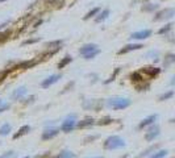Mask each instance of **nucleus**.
Returning a JSON list of instances; mask_svg holds the SVG:
<instances>
[{"label":"nucleus","instance_id":"36","mask_svg":"<svg viewBox=\"0 0 175 158\" xmlns=\"http://www.w3.org/2000/svg\"><path fill=\"white\" fill-rule=\"evenodd\" d=\"M170 83H171V84H173V86H175V77H174L173 79H171V82H170Z\"/></svg>","mask_w":175,"mask_h":158},{"label":"nucleus","instance_id":"29","mask_svg":"<svg viewBox=\"0 0 175 158\" xmlns=\"http://www.w3.org/2000/svg\"><path fill=\"white\" fill-rule=\"evenodd\" d=\"M111 123H112V118H111V117H105V118H101L97 124H99V125H107V124H111Z\"/></svg>","mask_w":175,"mask_h":158},{"label":"nucleus","instance_id":"26","mask_svg":"<svg viewBox=\"0 0 175 158\" xmlns=\"http://www.w3.org/2000/svg\"><path fill=\"white\" fill-rule=\"evenodd\" d=\"M130 79L133 82H141V80H142V77H141L140 72H133V74L130 75Z\"/></svg>","mask_w":175,"mask_h":158},{"label":"nucleus","instance_id":"10","mask_svg":"<svg viewBox=\"0 0 175 158\" xmlns=\"http://www.w3.org/2000/svg\"><path fill=\"white\" fill-rule=\"evenodd\" d=\"M157 115H152V116H149V117H146V118H144L142 121L140 123V125H138V128L140 129H142V128H145V127H147V125H152L153 123L157 120Z\"/></svg>","mask_w":175,"mask_h":158},{"label":"nucleus","instance_id":"9","mask_svg":"<svg viewBox=\"0 0 175 158\" xmlns=\"http://www.w3.org/2000/svg\"><path fill=\"white\" fill-rule=\"evenodd\" d=\"M142 48H144L142 44H129V45H125L122 49H120L119 54H125V53H129V51H133V50H140Z\"/></svg>","mask_w":175,"mask_h":158},{"label":"nucleus","instance_id":"11","mask_svg":"<svg viewBox=\"0 0 175 158\" xmlns=\"http://www.w3.org/2000/svg\"><path fill=\"white\" fill-rule=\"evenodd\" d=\"M141 72H145V74H147L149 77H155V75H158L159 72H161V69L158 67H144L142 70H141Z\"/></svg>","mask_w":175,"mask_h":158},{"label":"nucleus","instance_id":"37","mask_svg":"<svg viewBox=\"0 0 175 158\" xmlns=\"http://www.w3.org/2000/svg\"><path fill=\"white\" fill-rule=\"evenodd\" d=\"M171 121V123H175V118H173V120H170Z\"/></svg>","mask_w":175,"mask_h":158},{"label":"nucleus","instance_id":"21","mask_svg":"<svg viewBox=\"0 0 175 158\" xmlns=\"http://www.w3.org/2000/svg\"><path fill=\"white\" fill-rule=\"evenodd\" d=\"M11 125H9V124H4V125L1 127V128H0V135L1 136H7L9 132H11Z\"/></svg>","mask_w":175,"mask_h":158},{"label":"nucleus","instance_id":"22","mask_svg":"<svg viewBox=\"0 0 175 158\" xmlns=\"http://www.w3.org/2000/svg\"><path fill=\"white\" fill-rule=\"evenodd\" d=\"M167 153H168L167 150H159V151H157V153L153 154L150 158H165L166 156H167Z\"/></svg>","mask_w":175,"mask_h":158},{"label":"nucleus","instance_id":"14","mask_svg":"<svg viewBox=\"0 0 175 158\" xmlns=\"http://www.w3.org/2000/svg\"><path fill=\"white\" fill-rule=\"evenodd\" d=\"M108 16H109V10L107 8V10L101 11L100 13H97V17L95 19V21H96V23H101V21H104V20L108 19Z\"/></svg>","mask_w":175,"mask_h":158},{"label":"nucleus","instance_id":"2","mask_svg":"<svg viewBox=\"0 0 175 158\" xmlns=\"http://www.w3.org/2000/svg\"><path fill=\"white\" fill-rule=\"evenodd\" d=\"M104 149H108V150H115V149H120L125 146V141L119 136H111L104 141Z\"/></svg>","mask_w":175,"mask_h":158},{"label":"nucleus","instance_id":"31","mask_svg":"<svg viewBox=\"0 0 175 158\" xmlns=\"http://www.w3.org/2000/svg\"><path fill=\"white\" fill-rule=\"evenodd\" d=\"M120 71V69H116V71L115 72H113V75H112V77H111L109 79H108V80H105V83H111V82H112V80H115V78H116V75H117V72Z\"/></svg>","mask_w":175,"mask_h":158},{"label":"nucleus","instance_id":"19","mask_svg":"<svg viewBox=\"0 0 175 158\" xmlns=\"http://www.w3.org/2000/svg\"><path fill=\"white\" fill-rule=\"evenodd\" d=\"M71 61H72V58H71V57H70V56H66V57H64V58H63L62 61H61L59 63H58V69H63L64 66H67L70 62H71Z\"/></svg>","mask_w":175,"mask_h":158},{"label":"nucleus","instance_id":"34","mask_svg":"<svg viewBox=\"0 0 175 158\" xmlns=\"http://www.w3.org/2000/svg\"><path fill=\"white\" fill-rule=\"evenodd\" d=\"M38 40H28V41L24 42V45H28V44H33V42H37Z\"/></svg>","mask_w":175,"mask_h":158},{"label":"nucleus","instance_id":"24","mask_svg":"<svg viewBox=\"0 0 175 158\" xmlns=\"http://www.w3.org/2000/svg\"><path fill=\"white\" fill-rule=\"evenodd\" d=\"M157 8H158V4H146V7H142V11L152 12V11H155Z\"/></svg>","mask_w":175,"mask_h":158},{"label":"nucleus","instance_id":"6","mask_svg":"<svg viewBox=\"0 0 175 158\" xmlns=\"http://www.w3.org/2000/svg\"><path fill=\"white\" fill-rule=\"evenodd\" d=\"M159 136V127L158 125H153L147 129L146 135H145V140L146 141H153L155 137Z\"/></svg>","mask_w":175,"mask_h":158},{"label":"nucleus","instance_id":"8","mask_svg":"<svg viewBox=\"0 0 175 158\" xmlns=\"http://www.w3.org/2000/svg\"><path fill=\"white\" fill-rule=\"evenodd\" d=\"M152 36V30L150 29H145V30H140V32H134L130 34L132 40H145L147 37Z\"/></svg>","mask_w":175,"mask_h":158},{"label":"nucleus","instance_id":"41","mask_svg":"<svg viewBox=\"0 0 175 158\" xmlns=\"http://www.w3.org/2000/svg\"><path fill=\"white\" fill-rule=\"evenodd\" d=\"M0 104H1V100H0Z\"/></svg>","mask_w":175,"mask_h":158},{"label":"nucleus","instance_id":"12","mask_svg":"<svg viewBox=\"0 0 175 158\" xmlns=\"http://www.w3.org/2000/svg\"><path fill=\"white\" fill-rule=\"evenodd\" d=\"M58 129H55V128H53V129H46L44 133H42V140H50V138H53V137H55V136L58 135Z\"/></svg>","mask_w":175,"mask_h":158},{"label":"nucleus","instance_id":"27","mask_svg":"<svg viewBox=\"0 0 175 158\" xmlns=\"http://www.w3.org/2000/svg\"><path fill=\"white\" fill-rule=\"evenodd\" d=\"M171 26H173V24H167V25H165L163 28H161L158 30L159 34H163V33H167L168 30H171Z\"/></svg>","mask_w":175,"mask_h":158},{"label":"nucleus","instance_id":"18","mask_svg":"<svg viewBox=\"0 0 175 158\" xmlns=\"http://www.w3.org/2000/svg\"><path fill=\"white\" fill-rule=\"evenodd\" d=\"M99 11H100V8L99 7H95V8H92V10L88 12L87 15L84 16V20H88V19H91V17H94V16H97V13H99Z\"/></svg>","mask_w":175,"mask_h":158},{"label":"nucleus","instance_id":"25","mask_svg":"<svg viewBox=\"0 0 175 158\" xmlns=\"http://www.w3.org/2000/svg\"><path fill=\"white\" fill-rule=\"evenodd\" d=\"M173 95H174V91H168V92H165L163 95H161V96H159V100H161V102H163V100L170 99Z\"/></svg>","mask_w":175,"mask_h":158},{"label":"nucleus","instance_id":"4","mask_svg":"<svg viewBox=\"0 0 175 158\" xmlns=\"http://www.w3.org/2000/svg\"><path fill=\"white\" fill-rule=\"evenodd\" d=\"M175 15V8H166V10L159 11L158 13L155 15L154 21H163V20H168L171 17H174Z\"/></svg>","mask_w":175,"mask_h":158},{"label":"nucleus","instance_id":"15","mask_svg":"<svg viewBox=\"0 0 175 158\" xmlns=\"http://www.w3.org/2000/svg\"><path fill=\"white\" fill-rule=\"evenodd\" d=\"M29 130H30V127H29V125H24V127H21V128L18 129V132H17V133H15L13 138H18V137H21V136L26 135V133L29 132Z\"/></svg>","mask_w":175,"mask_h":158},{"label":"nucleus","instance_id":"1","mask_svg":"<svg viewBox=\"0 0 175 158\" xmlns=\"http://www.w3.org/2000/svg\"><path fill=\"white\" fill-rule=\"evenodd\" d=\"M79 53L82 54L84 59H94L97 54H100V49L95 44H86L79 49Z\"/></svg>","mask_w":175,"mask_h":158},{"label":"nucleus","instance_id":"42","mask_svg":"<svg viewBox=\"0 0 175 158\" xmlns=\"http://www.w3.org/2000/svg\"><path fill=\"white\" fill-rule=\"evenodd\" d=\"M174 158H175V157H174Z\"/></svg>","mask_w":175,"mask_h":158},{"label":"nucleus","instance_id":"32","mask_svg":"<svg viewBox=\"0 0 175 158\" xmlns=\"http://www.w3.org/2000/svg\"><path fill=\"white\" fill-rule=\"evenodd\" d=\"M149 89V84H142V86H137V90L138 91H145Z\"/></svg>","mask_w":175,"mask_h":158},{"label":"nucleus","instance_id":"40","mask_svg":"<svg viewBox=\"0 0 175 158\" xmlns=\"http://www.w3.org/2000/svg\"><path fill=\"white\" fill-rule=\"evenodd\" d=\"M24 158H29V157H24Z\"/></svg>","mask_w":175,"mask_h":158},{"label":"nucleus","instance_id":"33","mask_svg":"<svg viewBox=\"0 0 175 158\" xmlns=\"http://www.w3.org/2000/svg\"><path fill=\"white\" fill-rule=\"evenodd\" d=\"M62 44V41H57V42H50V44H48V46H55V45H61Z\"/></svg>","mask_w":175,"mask_h":158},{"label":"nucleus","instance_id":"23","mask_svg":"<svg viewBox=\"0 0 175 158\" xmlns=\"http://www.w3.org/2000/svg\"><path fill=\"white\" fill-rule=\"evenodd\" d=\"M36 63L34 62H23V63H20V65H17L16 67L17 69H29V67H32V66H34Z\"/></svg>","mask_w":175,"mask_h":158},{"label":"nucleus","instance_id":"5","mask_svg":"<svg viewBox=\"0 0 175 158\" xmlns=\"http://www.w3.org/2000/svg\"><path fill=\"white\" fill-rule=\"evenodd\" d=\"M75 115L74 116H70V117H67L66 120L62 123V127H61V129H62V132H66V133H69V132H71V130L75 128Z\"/></svg>","mask_w":175,"mask_h":158},{"label":"nucleus","instance_id":"35","mask_svg":"<svg viewBox=\"0 0 175 158\" xmlns=\"http://www.w3.org/2000/svg\"><path fill=\"white\" fill-rule=\"evenodd\" d=\"M8 108V104H5V105H3V107H0V112H3L4 109H7Z\"/></svg>","mask_w":175,"mask_h":158},{"label":"nucleus","instance_id":"16","mask_svg":"<svg viewBox=\"0 0 175 158\" xmlns=\"http://www.w3.org/2000/svg\"><path fill=\"white\" fill-rule=\"evenodd\" d=\"M94 124H95L94 118H86V120L78 123V127H79V128H86V127H91V125H94Z\"/></svg>","mask_w":175,"mask_h":158},{"label":"nucleus","instance_id":"13","mask_svg":"<svg viewBox=\"0 0 175 158\" xmlns=\"http://www.w3.org/2000/svg\"><path fill=\"white\" fill-rule=\"evenodd\" d=\"M25 94H26V87H20V89L13 91V94H12V99H15V100L21 99Z\"/></svg>","mask_w":175,"mask_h":158},{"label":"nucleus","instance_id":"17","mask_svg":"<svg viewBox=\"0 0 175 158\" xmlns=\"http://www.w3.org/2000/svg\"><path fill=\"white\" fill-rule=\"evenodd\" d=\"M55 158H76V156L69 150H63V151H61Z\"/></svg>","mask_w":175,"mask_h":158},{"label":"nucleus","instance_id":"20","mask_svg":"<svg viewBox=\"0 0 175 158\" xmlns=\"http://www.w3.org/2000/svg\"><path fill=\"white\" fill-rule=\"evenodd\" d=\"M174 62H175V54H167V56H166L165 62H163V65L165 66H170L171 63H174Z\"/></svg>","mask_w":175,"mask_h":158},{"label":"nucleus","instance_id":"39","mask_svg":"<svg viewBox=\"0 0 175 158\" xmlns=\"http://www.w3.org/2000/svg\"><path fill=\"white\" fill-rule=\"evenodd\" d=\"M92 158H103V157H92Z\"/></svg>","mask_w":175,"mask_h":158},{"label":"nucleus","instance_id":"28","mask_svg":"<svg viewBox=\"0 0 175 158\" xmlns=\"http://www.w3.org/2000/svg\"><path fill=\"white\" fill-rule=\"evenodd\" d=\"M16 157V153L15 151H7V153H3L0 158H15Z\"/></svg>","mask_w":175,"mask_h":158},{"label":"nucleus","instance_id":"7","mask_svg":"<svg viewBox=\"0 0 175 158\" xmlns=\"http://www.w3.org/2000/svg\"><path fill=\"white\" fill-rule=\"evenodd\" d=\"M62 78V75L61 74H54V75H51V77H48L45 79L44 82L41 83V86L44 87V89H48V87H50L51 84H54V83H57L59 79Z\"/></svg>","mask_w":175,"mask_h":158},{"label":"nucleus","instance_id":"43","mask_svg":"<svg viewBox=\"0 0 175 158\" xmlns=\"http://www.w3.org/2000/svg\"><path fill=\"white\" fill-rule=\"evenodd\" d=\"M45 158H46V157H45Z\"/></svg>","mask_w":175,"mask_h":158},{"label":"nucleus","instance_id":"30","mask_svg":"<svg viewBox=\"0 0 175 158\" xmlns=\"http://www.w3.org/2000/svg\"><path fill=\"white\" fill-rule=\"evenodd\" d=\"M157 148H158V145H154V146H152L150 149H147V150H145V151H144V153L141 154L140 157H145V156H147V154H149L150 151H152V150H154V149H157Z\"/></svg>","mask_w":175,"mask_h":158},{"label":"nucleus","instance_id":"3","mask_svg":"<svg viewBox=\"0 0 175 158\" xmlns=\"http://www.w3.org/2000/svg\"><path fill=\"white\" fill-rule=\"evenodd\" d=\"M130 100L127 98H111L107 102V105L112 109H124L130 105Z\"/></svg>","mask_w":175,"mask_h":158},{"label":"nucleus","instance_id":"38","mask_svg":"<svg viewBox=\"0 0 175 158\" xmlns=\"http://www.w3.org/2000/svg\"><path fill=\"white\" fill-rule=\"evenodd\" d=\"M4 1H7V0H0V3H4Z\"/></svg>","mask_w":175,"mask_h":158}]
</instances>
